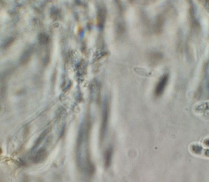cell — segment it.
<instances>
[{
    "instance_id": "6da1fadb",
    "label": "cell",
    "mask_w": 209,
    "mask_h": 182,
    "mask_svg": "<svg viewBox=\"0 0 209 182\" xmlns=\"http://www.w3.org/2000/svg\"><path fill=\"white\" fill-rule=\"evenodd\" d=\"M168 74H165L159 80L155 89L154 94L156 96L159 97L163 94L168 83Z\"/></svg>"
},
{
    "instance_id": "7a4b0ae2",
    "label": "cell",
    "mask_w": 209,
    "mask_h": 182,
    "mask_svg": "<svg viewBox=\"0 0 209 182\" xmlns=\"http://www.w3.org/2000/svg\"><path fill=\"white\" fill-rule=\"evenodd\" d=\"M47 157V152L46 150L40 149L37 151L33 158V161L34 163H39L43 162Z\"/></svg>"
},
{
    "instance_id": "3957f363",
    "label": "cell",
    "mask_w": 209,
    "mask_h": 182,
    "mask_svg": "<svg viewBox=\"0 0 209 182\" xmlns=\"http://www.w3.org/2000/svg\"><path fill=\"white\" fill-rule=\"evenodd\" d=\"M106 9L103 7L100 8L98 11L97 14V21L98 25L101 28L103 26L106 21Z\"/></svg>"
},
{
    "instance_id": "277c9868",
    "label": "cell",
    "mask_w": 209,
    "mask_h": 182,
    "mask_svg": "<svg viewBox=\"0 0 209 182\" xmlns=\"http://www.w3.org/2000/svg\"><path fill=\"white\" fill-rule=\"evenodd\" d=\"M108 107H106L105 109L104 112L103 116V118L102 124L101 125V132L103 134V132H104L106 129V126H107V122H108Z\"/></svg>"
},
{
    "instance_id": "5b68a950",
    "label": "cell",
    "mask_w": 209,
    "mask_h": 182,
    "mask_svg": "<svg viewBox=\"0 0 209 182\" xmlns=\"http://www.w3.org/2000/svg\"><path fill=\"white\" fill-rule=\"evenodd\" d=\"M31 55V51L30 49H28L26 51L23 55L21 56L20 62L22 64H25L27 63L29 61Z\"/></svg>"
},
{
    "instance_id": "8992f818",
    "label": "cell",
    "mask_w": 209,
    "mask_h": 182,
    "mask_svg": "<svg viewBox=\"0 0 209 182\" xmlns=\"http://www.w3.org/2000/svg\"><path fill=\"white\" fill-rule=\"evenodd\" d=\"M38 41L41 45H45L48 43L49 41V38L46 34L41 33L38 37Z\"/></svg>"
},
{
    "instance_id": "52a82bcc",
    "label": "cell",
    "mask_w": 209,
    "mask_h": 182,
    "mask_svg": "<svg viewBox=\"0 0 209 182\" xmlns=\"http://www.w3.org/2000/svg\"><path fill=\"white\" fill-rule=\"evenodd\" d=\"M164 22V18L162 16H160L157 20V26L158 32L161 31Z\"/></svg>"
},
{
    "instance_id": "ba28073f",
    "label": "cell",
    "mask_w": 209,
    "mask_h": 182,
    "mask_svg": "<svg viewBox=\"0 0 209 182\" xmlns=\"http://www.w3.org/2000/svg\"><path fill=\"white\" fill-rule=\"evenodd\" d=\"M48 132V131L46 130L44 131V132H43L42 134L40 135V137L38 138V139H37V141H36L35 144L34 145V148H36L38 147L39 144H40V142H41L42 141L43 139H44V138L45 137V136H46V134H47Z\"/></svg>"
},
{
    "instance_id": "9c48e42d",
    "label": "cell",
    "mask_w": 209,
    "mask_h": 182,
    "mask_svg": "<svg viewBox=\"0 0 209 182\" xmlns=\"http://www.w3.org/2000/svg\"><path fill=\"white\" fill-rule=\"evenodd\" d=\"M112 155V150L111 149H108L106 151L105 157H106V162H109L111 159Z\"/></svg>"
},
{
    "instance_id": "30bf717a",
    "label": "cell",
    "mask_w": 209,
    "mask_h": 182,
    "mask_svg": "<svg viewBox=\"0 0 209 182\" xmlns=\"http://www.w3.org/2000/svg\"><path fill=\"white\" fill-rule=\"evenodd\" d=\"M13 41V38H9L7 40H6V41L4 42V44L3 45V47L4 48H6L9 47L11 44L12 43Z\"/></svg>"
},
{
    "instance_id": "8fae6325",
    "label": "cell",
    "mask_w": 209,
    "mask_h": 182,
    "mask_svg": "<svg viewBox=\"0 0 209 182\" xmlns=\"http://www.w3.org/2000/svg\"><path fill=\"white\" fill-rule=\"evenodd\" d=\"M201 1L203 2L202 3V4L205 7V8L209 10V1L206 0V1Z\"/></svg>"
}]
</instances>
